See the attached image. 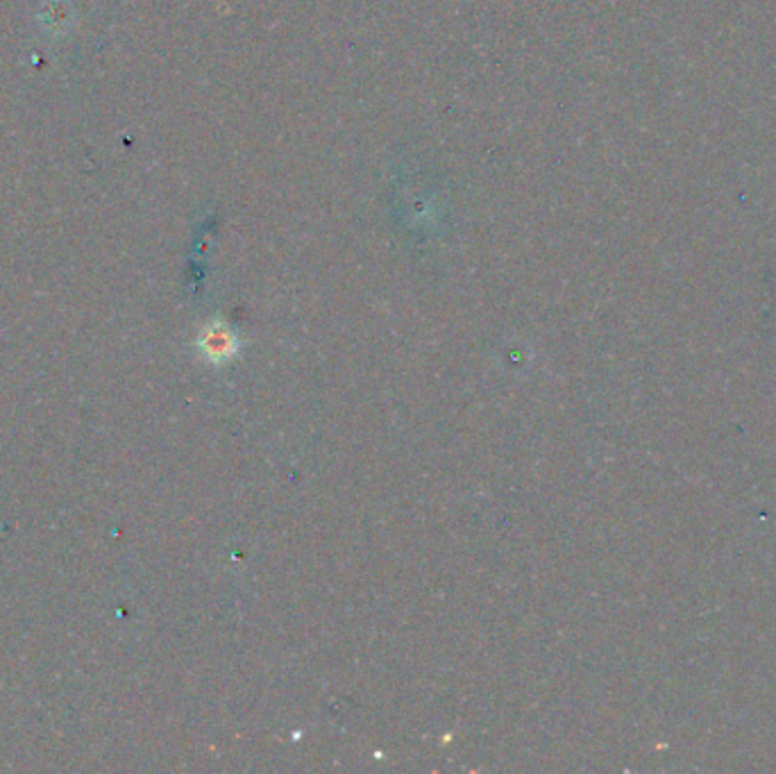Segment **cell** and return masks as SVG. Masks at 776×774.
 Wrapping results in <instances>:
<instances>
[{
    "instance_id": "cell-1",
    "label": "cell",
    "mask_w": 776,
    "mask_h": 774,
    "mask_svg": "<svg viewBox=\"0 0 776 774\" xmlns=\"http://www.w3.org/2000/svg\"><path fill=\"white\" fill-rule=\"evenodd\" d=\"M37 23L53 39L67 37L76 25L71 0H42V5L37 8Z\"/></svg>"
},
{
    "instance_id": "cell-2",
    "label": "cell",
    "mask_w": 776,
    "mask_h": 774,
    "mask_svg": "<svg viewBox=\"0 0 776 774\" xmlns=\"http://www.w3.org/2000/svg\"><path fill=\"white\" fill-rule=\"evenodd\" d=\"M201 345L205 348V352L214 360H222L228 357V354L237 348V339L230 334V330L225 326H212L205 330Z\"/></svg>"
}]
</instances>
